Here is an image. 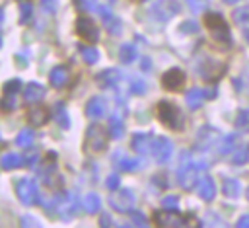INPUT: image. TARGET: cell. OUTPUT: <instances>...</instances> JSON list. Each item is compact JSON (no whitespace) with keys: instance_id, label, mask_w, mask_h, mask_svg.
Wrapping results in <instances>:
<instances>
[{"instance_id":"obj_1","label":"cell","mask_w":249,"mask_h":228,"mask_svg":"<svg viewBox=\"0 0 249 228\" xmlns=\"http://www.w3.org/2000/svg\"><path fill=\"white\" fill-rule=\"evenodd\" d=\"M204 25L210 31V37L214 41L216 47L220 49H228L231 45V37H230V27L226 23V19L220 14H206L204 16Z\"/></svg>"},{"instance_id":"obj_2","label":"cell","mask_w":249,"mask_h":228,"mask_svg":"<svg viewBox=\"0 0 249 228\" xmlns=\"http://www.w3.org/2000/svg\"><path fill=\"white\" fill-rule=\"evenodd\" d=\"M204 168H206L204 162H191L189 156L185 154V156H183V162H181V166H179V170H177L179 185H181L183 189H187V191L193 189L195 183H196V179H198V171L204 170Z\"/></svg>"},{"instance_id":"obj_3","label":"cell","mask_w":249,"mask_h":228,"mask_svg":"<svg viewBox=\"0 0 249 228\" xmlns=\"http://www.w3.org/2000/svg\"><path fill=\"white\" fill-rule=\"evenodd\" d=\"M158 119L167 127V129H173V131H179L183 129V117H181V111L177 105H173L171 101H160L158 103Z\"/></svg>"},{"instance_id":"obj_4","label":"cell","mask_w":249,"mask_h":228,"mask_svg":"<svg viewBox=\"0 0 249 228\" xmlns=\"http://www.w3.org/2000/svg\"><path fill=\"white\" fill-rule=\"evenodd\" d=\"M109 133H105V129L101 125H91L86 133V140H84V148L88 152H101L107 148L109 142Z\"/></svg>"},{"instance_id":"obj_5","label":"cell","mask_w":249,"mask_h":228,"mask_svg":"<svg viewBox=\"0 0 249 228\" xmlns=\"http://www.w3.org/2000/svg\"><path fill=\"white\" fill-rule=\"evenodd\" d=\"M179 2L177 0H158L150 8V18L156 21H167L179 12Z\"/></svg>"},{"instance_id":"obj_6","label":"cell","mask_w":249,"mask_h":228,"mask_svg":"<svg viewBox=\"0 0 249 228\" xmlns=\"http://www.w3.org/2000/svg\"><path fill=\"white\" fill-rule=\"evenodd\" d=\"M16 193H18V199H19L23 205H27V207L35 205L37 199H39L37 183H35L33 179H29V177L18 179V183H16Z\"/></svg>"},{"instance_id":"obj_7","label":"cell","mask_w":249,"mask_h":228,"mask_svg":"<svg viewBox=\"0 0 249 228\" xmlns=\"http://www.w3.org/2000/svg\"><path fill=\"white\" fill-rule=\"evenodd\" d=\"M154 222L158 226H185V224H191V222H196L195 218L191 216H183L179 212L173 210H160L154 214Z\"/></svg>"},{"instance_id":"obj_8","label":"cell","mask_w":249,"mask_h":228,"mask_svg":"<svg viewBox=\"0 0 249 228\" xmlns=\"http://www.w3.org/2000/svg\"><path fill=\"white\" fill-rule=\"evenodd\" d=\"M21 82L19 80H10L4 84V94L0 99V109L2 111H14L18 107V92H19Z\"/></svg>"},{"instance_id":"obj_9","label":"cell","mask_w":249,"mask_h":228,"mask_svg":"<svg viewBox=\"0 0 249 228\" xmlns=\"http://www.w3.org/2000/svg\"><path fill=\"white\" fill-rule=\"evenodd\" d=\"M109 205L113 210H119V212H128L134 205V195L130 189H121L117 193H113L109 197Z\"/></svg>"},{"instance_id":"obj_10","label":"cell","mask_w":249,"mask_h":228,"mask_svg":"<svg viewBox=\"0 0 249 228\" xmlns=\"http://www.w3.org/2000/svg\"><path fill=\"white\" fill-rule=\"evenodd\" d=\"M76 31H78V35H80L82 39H86V41L95 43V41L99 39V29H97V25H95L89 18H86V16H82V18L76 19Z\"/></svg>"},{"instance_id":"obj_11","label":"cell","mask_w":249,"mask_h":228,"mask_svg":"<svg viewBox=\"0 0 249 228\" xmlns=\"http://www.w3.org/2000/svg\"><path fill=\"white\" fill-rule=\"evenodd\" d=\"M171 152H173V144H171L165 136H156V138H154V144H152V156L156 158V162L165 164V162L171 158Z\"/></svg>"},{"instance_id":"obj_12","label":"cell","mask_w":249,"mask_h":228,"mask_svg":"<svg viewBox=\"0 0 249 228\" xmlns=\"http://www.w3.org/2000/svg\"><path fill=\"white\" fill-rule=\"evenodd\" d=\"M78 209V197L74 191H68L64 193L62 197H58V205H56V210H60V216L62 218H70Z\"/></svg>"},{"instance_id":"obj_13","label":"cell","mask_w":249,"mask_h":228,"mask_svg":"<svg viewBox=\"0 0 249 228\" xmlns=\"http://www.w3.org/2000/svg\"><path fill=\"white\" fill-rule=\"evenodd\" d=\"M161 84H163L165 90H171V92L181 90L183 84H185V74H183V70H181V68H171V70H167V72L161 76Z\"/></svg>"},{"instance_id":"obj_14","label":"cell","mask_w":249,"mask_h":228,"mask_svg":"<svg viewBox=\"0 0 249 228\" xmlns=\"http://www.w3.org/2000/svg\"><path fill=\"white\" fill-rule=\"evenodd\" d=\"M105 113H107V103H105L103 97L95 95V97H91V99L86 103V115H88L89 119H99V117H103Z\"/></svg>"},{"instance_id":"obj_15","label":"cell","mask_w":249,"mask_h":228,"mask_svg":"<svg viewBox=\"0 0 249 228\" xmlns=\"http://www.w3.org/2000/svg\"><path fill=\"white\" fill-rule=\"evenodd\" d=\"M152 144H154V136L148 133H136L132 136V148L138 154H148L152 152Z\"/></svg>"},{"instance_id":"obj_16","label":"cell","mask_w":249,"mask_h":228,"mask_svg":"<svg viewBox=\"0 0 249 228\" xmlns=\"http://www.w3.org/2000/svg\"><path fill=\"white\" fill-rule=\"evenodd\" d=\"M119 80H121V74H119V70H115V68L101 70V72L95 76V82H97L99 88H113Z\"/></svg>"},{"instance_id":"obj_17","label":"cell","mask_w":249,"mask_h":228,"mask_svg":"<svg viewBox=\"0 0 249 228\" xmlns=\"http://www.w3.org/2000/svg\"><path fill=\"white\" fill-rule=\"evenodd\" d=\"M196 193H198L200 199H204V201H212L214 195H216L214 179H212V177H200L198 183H196Z\"/></svg>"},{"instance_id":"obj_18","label":"cell","mask_w":249,"mask_h":228,"mask_svg":"<svg viewBox=\"0 0 249 228\" xmlns=\"http://www.w3.org/2000/svg\"><path fill=\"white\" fill-rule=\"evenodd\" d=\"M43 95H45V88L37 82H29L23 88V101L27 103H37L39 99H43Z\"/></svg>"},{"instance_id":"obj_19","label":"cell","mask_w":249,"mask_h":228,"mask_svg":"<svg viewBox=\"0 0 249 228\" xmlns=\"http://www.w3.org/2000/svg\"><path fill=\"white\" fill-rule=\"evenodd\" d=\"M113 162H115V166H117L119 170H123V171H134V170H138L140 164H142L138 158H128V156H124V154H121V152H117V154L113 156Z\"/></svg>"},{"instance_id":"obj_20","label":"cell","mask_w":249,"mask_h":228,"mask_svg":"<svg viewBox=\"0 0 249 228\" xmlns=\"http://www.w3.org/2000/svg\"><path fill=\"white\" fill-rule=\"evenodd\" d=\"M210 95H212V92H206V90H200V88H193V90L187 92V105H189L191 109H196V107H200V103H202L206 97H210Z\"/></svg>"},{"instance_id":"obj_21","label":"cell","mask_w":249,"mask_h":228,"mask_svg":"<svg viewBox=\"0 0 249 228\" xmlns=\"http://www.w3.org/2000/svg\"><path fill=\"white\" fill-rule=\"evenodd\" d=\"M49 80H51V84H53L54 88H62V86H66V82H68V70H66L64 66H54V68L51 70Z\"/></svg>"},{"instance_id":"obj_22","label":"cell","mask_w":249,"mask_h":228,"mask_svg":"<svg viewBox=\"0 0 249 228\" xmlns=\"http://www.w3.org/2000/svg\"><path fill=\"white\" fill-rule=\"evenodd\" d=\"M27 119L31 123V127H43L49 119V113L45 107H33L29 113H27Z\"/></svg>"},{"instance_id":"obj_23","label":"cell","mask_w":249,"mask_h":228,"mask_svg":"<svg viewBox=\"0 0 249 228\" xmlns=\"http://www.w3.org/2000/svg\"><path fill=\"white\" fill-rule=\"evenodd\" d=\"M19 166H23V158L18 156V154H14V152L4 154L2 160H0V168H2V170H16V168H19Z\"/></svg>"},{"instance_id":"obj_24","label":"cell","mask_w":249,"mask_h":228,"mask_svg":"<svg viewBox=\"0 0 249 228\" xmlns=\"http://www.w3.org/2000/svg\"><path fill=\"white\" fill-rule=\"evenodd\" d=\"M107 131H109L111 138H121V136H123V133H124V125H123V119H121L119 115H113V117H109V127H107Z\"/></svg>"},{"instance_id":"obj_25","label":"cell","mask_w":249,"mask_h":228,"mask_svg":"<svg viewBox=\"0 0 249 228\" xmlns=\"http://www.w3.org/2000/svg\"><path fill=\"white\" fill-rule=\"evenodd\" d=\"M84 209H86V212L95 214V212L101 209V199H99V195H97V193H88L86 199H84Z\"/></svg>"},{"instance_id":"obj_26","label":"cell","mask_w":249,"mask_h":228,"mask_svg":"<svg viewBox=\"0 0 249 228\" xmlns=\"http://www.w3.org/2000/svg\"><path fill=\"white\" fill-rule=\"evenodd\" d=\"M119 58H121V62H124V64L132 62V60L136 58V49H134L132 45H123V47L119 49Z\"/></svg>"},{"instance_id":"obj_27","label":"cell","mask_w":249,"mask_h":228,"mask_svg":"<svg viewBox=\"0 0 249 228\" xmlns=\"http://www.w3.org/2000/svg\"><path fill=\"white\" fill-rule=\"evenodd\" d=\"M249 160V148L245 146H235V150L231 152V162L233 164H245Z\"/></svg>"},{"instance_id":"obj_28","label":"cell","mask_w":249,"mask_h":228,"mask_svg":"<svg viewBox=\"0 0 249 228\" xmlns=\"http://www.w3.org/2000/svg\"><path fill=\"white\" fill-rule=\"evenodd\" d=\"M224 195L228 197H237L239 195V181L237 179H224Z\"/></svg>"},{"instance_id":"obj_29","label":"cell","mask_w":249,"mask_h":228,"mask_svg":"<svg viewBox=\"0 0 249 228\" xmlns=\"http://www.w3.org/2000/svg\"><path fill=\"white\" fill-rule=\"evenodd\" d=\"M80 53H82L84 62H88V64H95L97 58H99V53H97L95 49H91V47H82Z\"/></svg>"},{"instance_id":"obj_30","label":"cell","mask_w":249,"mask_h":228,"mask_svg":"<svg viewBox=\"0 0 249 228\" xmlns=\"http://www.w3.org/2000/svg\"><path fill=\"white\" fill-rule=\"evenodd\" d=\"M31 142H33V133L29 131V129H23L18 136H16V144L18 146H31Z\"/></svg>"},{"instance_id":"obj_31","label":"cell","mask_w":249,"mask_h":228,"mask_svg":"<svg viewBox=\"0 0 249 228\" xmlns=\"http://www.w3.org/2000/svg\"><path fill=\"white\" fill-rule=\"evenodd\" d=\"M235 129L241 133H249V111H241L235 119Z\"/></svg>"},{"instance_id":"obj_32","label":"cell","mask_w":249,"mask_h":228,"mask_svg":"<svg viewBox=\"0 0 249 228\" xmlns=\"http://www.w3.org/2000/svg\"><path fill=\"white\" fill-rule=\"evenodd\" d=\"M31 16H33V8H31V4L21 2V6H19V23L25 25V23L31 19Z\"/></svg>"},{"instance_id":"obj_33","label":"cell","mask_w":249,"mask_h":228,"mask_svg":"<svg viewBox=\"0 0 249 228\" xmlns=\"http://www.w3.org/2000/svg\"><path fill=\"white\" fill-rule=\"evenodd\" d=\"M233 142H235V136L231 134V136H224L222 140H220V144H218V150L222 152V154H226V152H233L235 148H233Z\"/></svg>"},{"instance_id":"obj_34","label":"cell","mask_w":249,"mask_h":228,"mask_svg":"<svg viewBox=\"0 0 249 228\" xmlns=\"http://www.w3.org/2000/svg\"><path fill=\"white\" fill-rule=\"evenodd\" d=\"M233 19L239 21V23H249V6L235 10V12H233Z\"/></svg>"},{"instance_id":"obj_35","label":"cell","mask_w":249,"mask_h":228,"mask_svg":"<svg viewBox=\"0 0 249 228\" xmlns=\"http://www.w3.org/2000/svg\"><path fill=\"white\" fill-rule=\"evenodd\" d=\"M39 2H41V8L45 14H54L58 8V0H39Z\"/></svg>"},{"instance_id":"obj_36","label":"cell","mask_w":249,"mask_h":228,"mask_svg":"<svg viewBox=\"0 0 249 228\" xmlns=\"http://www.w3.org/2000/svg\"><path fill=\"white\" fill-rule=\"evenodd\" d=\"M105 27H107L109 33H115V35H117V33L121 31V21H119L117 18H109V19L105 21Z\"/></svg>"},{"instance_id":"obj_37","label":"cell","mask_w":249,"mask_h":228,"mask_svg":"<svg viewBox=\"0 0 249 228\" xmlns=\"http://www.w3.org/2000/svg\"><path fill=\"white\" fill-rule=\"evenodd\" d=\"M56 121H58V125L60 127H68V117H66V109L62 107V105H56Z\"/></svg>"},{"instance_id":"obj_38","label":"cell","mask_w":249,"mask_h":228,"mask_svg":"<svg viewBox=\"0 0 249 228\" xmlns=\"http://www.w3.org/2000/svg\"><path fill=\"white\" fill-rule=\"evenodd\" d=\"M37 158H39V152H37L35 148H31V150H27V154H25V158H23V164H25V166H33V164L37 162Z\"/></svg>"},{"instance_id":"obj_39","label":"cell","mask_w":249,"mask_h":228,"mask_svg":"<svg viewBox=\"0 0 249 228\" xmlns=\"http://www.w3.org/2000/svg\"><path fill=\"white\" fill-rule=\"evenodd\" d=\"M119 185H121V179H119V175H115V173H113V175H109V177H107V181H105V187H107L109 191H115Z\"/></svg>"},{"instance_id":"obj_40","label":"cell","mask_w":249,"mask_h":228,"mask_svg":"<svg viewBox=\"0 0 249 228\" xmlns=\"http://www.w3.org/2000/svg\"><path fill=\"white\" fill-rule=\"evenodd\" d=\"M187 4L191 6V10H193V12H200L202 8H206V6H208V0H187Z\"/></svg>"},{"instance_id":"obj_41","label":"cell","mask_w":249,"mask_h":228,"mask_svg":"<svg viewBox=\"0 0 249 228\" xmlns=\"http://www.w3.org/2000/svg\"><path fill=\"white\" fill-rule=\"evenodd\" d=\"M132 94H144L146 92V84L142 80H132V88H130Z\"/></svg>"},{"instance_id":"obj_42","label":"cell","mask_w":249,"mask_h":228,"mask_svg":"<svg viewBox=\"0 0 249 228\" xmlns=\"http://www.w3.org/2000/svg\"><path fill=\"white\" fill-rule=\"evenodd\" d=\"M177 205H179V199L175 195H169V197L163 199V207L165 209H177Z\"/></svg>"},{"instance_id":"obj_43","label":"cell","mask_w":249,"mask_h":228,"mask_svg":"<svg viewBox=\"0 0 249 228\" xmlns=\"http://www.w3.org/2000/svg\"><path fill=\"white\" fill-rule=\"evenodd\" d=\"M130 216H132V222H134V224L148 226V220H146V216H144L142 212H130Z\"/></svg>"},{"instance_id":"obj_44","label":"cell","mask_w":249,"mask_h":228,"mask_svg":"<svg viewBox=\"0 0 249 228\" xmlns=\"http://www.w3.org/2000/svg\"><path fill=\"white\" fill-rule=\"evenodd\" d=\"M76 2H78V6L82 10H93V8H97V2L95 0H76Z\"/></svg>"},{"instance_id":"obj_45","label":"cell","mask_w":249,"mask_h":228,"mask_svg":"<svg viewBox=\"0 0 249 228\" xmlns=\"http://www.w3.org/2000/svg\"><path fill=\"white\" fill-rule=\"evenodd\" d=\"M97 12H99V16L103 18V21H107L109 18H113V14H111V10H109L107 6H97Z\"/></svg>"},{"instance_id":"obj_46","label":"cell","mask_w":249,"mask_h":228,"mask_svg":"<svg viewBox=\"0 0 249 228\" xmlns=\"http://www.w3.org/2000/svg\"><path fill=\"white\" fill-rule=\"evenodd\" d=\"M21 224H23V226H29V224L39 226V220H37V218H31V216H23V218H21Z\"/></svg>"},{"instance_id":"obj_47","label":"cell","mask_w":249,"mask_h":228,"mask_svg":"<svg viewBox=\"0 0 249 228\" xmlns=\"http://www.w3.org/2000/svg\"><path fill=\"white\" fill-rule=\"evenodd\" d=\"M181 31H196V23L195 21H185V25H181Z\"/></svg>"},{"instance_id":"obj_48","label":"cell","mask_w":249,"mask_h":228,"mask_svg":"<svg viewBox=\"0 0 249 228\" xmlns=\"http://www.w3.org/2000/svg\"><path fill=\"white\" fill-rule=\"evenodd\" d=\"M99 224H101V226H111V224H113V218H111L109 214H103L101 220H99Z\"/></svg>"},{"instance_id":"obj_49","label":"cell","mask_w":249,"mask_h":228,"mask_svg":"<svg viewBox=\"0 0 249 228\" xmlns=\"http://www.w3.org/2000/svg\"><path fill=\"white\" fill-rule=\"evenodd\" d=\"M237 226H249V214L241 216V218H239V222H237Z\"/></svg>"},{"instance_id":"obj_50","label":"cell","mask_w":249,"mask_h":228,"mask_svg":"<svg viewBox=\"0 0 249 228\" xmlns=\"http://www.w3.org/2000/svg\"><path fill=\"white\" fill-rule=\"evenodd\" d=\"M2 19H4V10L0 8V21H2Z\"/></svg>"},{"instance_id":"obj_51","label":"cell","mask_w":249,"mask_h":228,"mask_svg":"<svg viewBox=\"0 0 249 228\" xmlns=\"http://www.w3.org/2000/svg\"><path fill=\"white\" fill-rule=\"evenodd\" d=\"M228 4H235V2H239V0H226Z\"/></svg>"},{"instance_id":"obj_52","label":"cell","mask_w":249,"mask_h":228,"mask_svg":"<svg viewBox=\"0 0 249 228\" xmlns=\"http://www.w3.org/2000/svg\"><path fill=\"white\" fill-rule=\"evenodd\" d=\"M245 37H247V41H249V29H247V31H245Z\"/></svg>"},{"instance_id":"obj_53","label":"cell","mask_w":249,"mask_h":228,"mask_svg":"<svg viewBox=\"0 0 249 228\" xmlns=\"http://www.w3.org/2000/svg\"><path fill=\"white\" fill-rule=\"evenodd\" d=\"M136 2H146V0H136Z\"/></svg>"},{"instance_id":"obj_54","label":"cell","mask_w":249,"mask_h":228,"mask_svg":"<svg viewBox=\"0 0 249 228\" xmlns=\"http://www.w3.org/2000/svg\"><path fill=\"white\" fill-rule=\"evenodd\" d=\"M0 45H2V37H0Z\"/></svg>"},{"instance_id":"obj_55","label":"cell","mask_w":249,"mask_h":228,"mask_svg":"<svg viewBox=\"0 0 249 228\" xmlns=\"http://www.w3.org/2000/svg\"><path fill=\"white\" fill-rule=\"evenodd\" d=\"M247 197H249V189H247Z\"/></svg>"},{"instance_id":"obj_56","label":"cell","mask_w":249,"mask_h":228,"mask_svg":"<svg viewBox=\"0 0 249 228\" xmlns=\"http://www.w3.org/2000/svg\"><path fill=\"white\" fill-rule=\"evenodd\" d=\"M109 2H115V0H109Z\"/></svg>"}]
</instances>
